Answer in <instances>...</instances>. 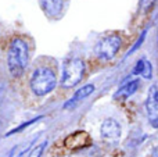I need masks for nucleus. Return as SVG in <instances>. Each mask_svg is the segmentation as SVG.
I'll return each mask as SVG.
<instances>
[{"label": "nucleus", "mask_w": 158, "mask_h": 157, "mask_svg": "<svg viewBox=\"0 0 158 157\" xmlns=\"http://www.w3.org/2000/svg\"><path fill=\"white\" fill-rule=\"evenodd\" d=\"M29 64V43L22 36H14L7 47V68L11 77L24 75Z\"/></svg>", "instance_id": "obj_1"}, {"label": "nucleus", "mask_w": 158, "mask_h": 157, "mask_svg": "<svg viewBox=\"0 0 158 157\" xmlns=\"http://www.w3.org/2000/svg\"><path fill=\"white\" fill-rule=\"evenodd\" d=\"M57 86V71L53 66L40 64L35 67L29 77V88L38 97L52 93Z\"/></svg>", "instance_id": "obj_2"}, {"label": "nucleus", "mask_w": 158, "mask_h": 157, "mask_svg": "<svg viewBox=\"0 0 158 157\" xmlns=\"http://www.w3.org/2000/svg\"><path fill=\"white\" fill-rule=\"evenodd\" d=\"M86 72V64L82 58L71 57L64 63L63 75H61V86L64 89L75 88L85 77Z\"/></svg>", "instance_id": "obj_3"}, {"label": "nucleus", "mask_w": 158, "mask_h": 157, "mask_svg": "<svg viewBox=\"0 0 158 157\" xmlns=\"http://www.w3.org/2000/svg\"><path fill=\"white\" fill-rule=\"evenodd\" d=\"M122 36L118 33H110V35L101 38L97 43L94 45V56L100 61H111L112 58L117 57L122 47Z\"/></svg>", "instance_id": "obj_4"}, {"label": "nucleus", "mask_w": 158, "mask_h": 157, "mask_svg": "<svg viewBox=\"0 0 158 157\" xmlns=\"http://www.w3.org/2000/svg\"><path fill=\"white\" fill-rule=\"evenodd\" d=\"M64 145L68 150H81L92 145V138L86 131H75L64 139Z\"/></svg>", "instance_id": "obj_5"}, {"label": "nucleus", "mask_w": 158, "mask_h": 157, "mask_svg": "<svg viewBox=\"0 0 158 157\" xmlns=\"http://www.w3.org/2000/svg\"><path fill=\"white\" fill-rule=\"evenodd\" d=\"M100 135L108 143H117L121 138V125L117 120L107 118L100 127Z\"/></svg>", "instance_id": "obj_6"}, {"label": "nucleus", "mask_w": 158, "mask_h": 157, "mask_svg": "<svg viewBox=\"0 0 158 157\" xmlns=\"http://www.w3.org/2000/svg\"><path fill=\"white\" fill-rule=\"evenodd\" d=\"M42 11L49 18L58 19L64 11V0H38Z\"/></svg>", "instance_id": "obj_7"}, {"label": "nucleus", "mask_w": 158, "mask_h": 157, "mask_svg": "<svg viewBox=\"0 0 158 157\" xmlns=\"http://www.w3.org/2000/svg\"><path fill=\"white\" fill-rule=\"evenodd\" d=\"M146 107H147L150 122L154 127H158V89H157V86H153L150 89L148 99L146 102Z\"/></svg>", "instance_id": "obj_8"}, {"label": "nucleus", "mask_w": 158, "mask_h": 157, "mask_svg": "<svg viewBox=\"0 0 158 157\" xmlns=\"http://www.w3.org/2000/svg\"><path fill=\"white\" fill-rule=\"evenodd\" d=\"M94 91H96V86L93 85V83H86V85L81 86V88H79L78 91L74 93V96H72L71 99L65 103V104H64V108H74V107H77L79 103L83 102L85 99H87V97H89Z\"/></svg>", "instance_id": "obj_9"}, {"label": "nucleus", "mask_w": 158, "mask_h": 157, "mask_svg": "<svg viewBox=\"0 0 158 157\" xmlns=\"http://www.w3.org/2000/svg\"><path fill=\"white\" fill-rule=\"evenodd\" d=\"M139 86H140V81L137 79V78H135V79H132V81H128V82H125L123 85H121L119 89L115 92L114 99L126 100L128 97H131L132 95L136 93L137 89H139Z\"/></svg>", "instance_id": "obj_10"}, {"label": "nucleus", "mask_w": 158, "mask_h": 157, "mask_svg": "<svg viewBox=\"0 0 158 157\" xmlns=\"http://www.w3.org/2000/svg\"><path fill=\"white\" fill-rule=\"evenodd\" d=\"M157 0H139V11L142 14H147L156 6Z\"/></svg>", "instance_id": "obj_11"}, {"label": "nucleus", "mask_w": 158, "mask_h": 157, "mask_svg": "<svg viewBox=\"0 0 158 157\" xmlns=\"http://www.w3.org/2000/svg\"><path fill=\"white\" fill-rule=\"evenodd\" d=\"M142 75L144 79H151L153 78V66H151V63L147 60V58H144V64H143V70H142Z\"/></svg>", "instance_id": "obj_12"}, {"label": "nucleus", "mask_w": 158, "mask_h": 157, "mask_svg": "<svg viewBox=\"0 0 158 157\" xmlns=\"http://www.w3.org/2000/svg\"><path fill=\"white\" fill-rule=\"evenodd\" d=\"M46 147H47V141L40 142V143L36 145V146L31 150L29 157H40L42 155H43V152H44V149H46Z\"/></svg>", "instance_id": "obj_13"}, {"label": "nucleus", "mask_w": 158, "mask_h": 157, "mask_svg": "<svg viewBox=\"0 0 158 157\" xmlns=\"http://www.w3.org/2000/svg\"><path fill=\"white\" fill-rule=\"evenodd\" d=\"M143 64H144V58H140V60L136 63V66L133 67V70H132V72H131L132 77H136V75H140V74H142Z\"/></svg>", "instance_id": "obj_14"}, {"label": "nucleus", "mask_w": 158, "mask_h": 157, "mask_svg": "<svg viewBox=\"0 0 158 157\" xmlns=\"http://www.w3.org/2000/svg\"><path fill=\"white\" fill-rule=\"evenodd\" d=\"M146 35H147V31H144V32H143V33H142V36H140V38H139V40H137V43H136V45H135V46H133V47H132V49H131V50H129L128 56H129V54H132V53H133V52H135V50H137V49H139V47H140V46H142V43H143V40H144Z\"/></svg>", "instance_id": "obj_15"}, {"label": "nucleus", "mask_w": 158, "mask_h": 157, "mask_svg": "<svg viewBox=\"0 0 158 157\" xmlns=\"http://www.w3.org/2000/svg\"><path fill=\"white\" fill-rule=\"evenodd\" d=\"M151 157H158V146L153 149V152H151Z\"/></svg>", "instance_id": "obj_16"}]
</instances>
